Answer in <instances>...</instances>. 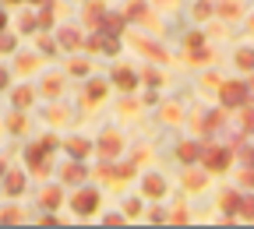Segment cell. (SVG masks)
I'll list each match as a JSON object with an SVG mask.
<instances>
[{"mask_svg":"<svg viewBox=\"0 0 254 229\" xmlns=\"http://www.w3.org/2000/svg\"><path fill=\"white\" fill-rule=\"evenodd\" d=\"M247 99V88L240 81H230V85H222V106H240Z\"/></svg>","mask_w":254,"mask_h":229,"instance_id":"cell-1","label":"cell"},{"mask_svg":"<svg viewBox=\"0 0 254 229\" xmlns=\"http://www.w3.org/2000/svg\"><path fill=\"white\" fill-rule=\"evenodd\" d=\"M95 205H99V194H95V190H81V194H74V212L88 215Z\"/></svg>","mask_w":254,"mask_h":229,"instance_id":"cell-2","label":"cell"},{"mask_svg":"<svg viewBox=\"0 0 254 229\" xmlns=\"http://www.w3.org/2000/svg\"><path fill=\"white\" fill-rule=\"evenodd\" d=\"M226 152H222V148H212V152H205V166L208 170H226Z\"/></svg>","mask_w":254,"mask_h":229,"instance_id":"cell-3","label":"cell"},{"mask_svg":"<svg viewBox=\"0 0 254 229\" xmlns=\"http://www.w3.org/2000/svg\"><path fill=\"white\" fill-rule=\"evenodd\" d=\"M99 152H103V159H113V155L120 152V138H117V134H106V138L99 141Z\"/></svg>","mask_w":254,"mask_h":229,"instance_id":"cell-4","label":"cell"},{"mask_svg":"<svg viewBox=\"0 0 254 229\" xmlns=\"http://www.w3.org/2000/svg\"><path fill=\"white\" fill-rule=\"evenodd\" d=\"M145 194H148V198H163V194H166V183L159 180V176H148V180H145Z\"/></svg>","mask_w":254,"mask_h":229,"instance_id":"cell-5","label":"cell"},{"mask_svg":"<svg viewBox=\"0 0 254 229\" xmlns=\"http://www.w3.org/2000/svg\"><path fill=\"white\" fill-rule=\"evenodd\" d=\"M88 46H92V53H117V43L113 39H103V36H95Z\"/></svg>","mask_w":254,"mask_h":229,"instance_id":"cell-6","label":"cell"},{"mask_svg":"<svg viewBox=\"0 0 254 229\" xmlns=\"http://www.w3.org/2000/svg\"><path fill=\"white\" fill-rule=\"evenodd\" d=\"M4 187H7V194H21V187H25V176H21V173H11Z\"/></svg>","mask_w":254,"mask_h":229,"instance_id":"cell-7","label":"cell"},{"mask_svg":"<svg viewBox=\"0 0 254 229\" xmlns=\"http://www.w3.org/2000/svg\"><path fill=\"white\" fill-rule=\"evenodd\" d=\"M99 25H103V28H106V32H110V36H117V32H120V28H124V21H120V18H113V14H106V18H103V21H99Z\"/></svg>","mask_w":254,"mask_h":229,"instance_id":"cell-8","label":"cell"},{"mask_svg":"<svg viewBox=\"0 0 254 229\" xmlns=\"http://www.w3.org/2000/svg\"><path fill=\"white\" fill-rule=\"evenodd\" d=\"M67 152H71V155H78V159H81V155H85V152H88V145H85V141H81V138H71V141H67Z\"/></svg>","mask_w":254,"mask_h":229,"instance_id":"cell-9","label":"cell"},{"mask_svg":"<svg viewBox=\"0 0 254 229\" xmlns=\"http://www.w3.org/2000/svg\"><path fill=\"white\" fill-rule=\"evenodd\" d=\"M113 78H117V85H120V88H134V74H131V71H117Z\"/></svg>","mask_w":254,"mask_h":229,"instance_id":"cell-10","label":"cell"},{"mask_svg":"<svg viewBox=\"0 0 254 229\" xmlns=\"http://www.w3.org/2000/svg\"><path fill=\"white\" fill-rule=\"evenodd\" d=\"M60 43H64V46H78V32H74V28H64V32H60Z\"/></svg>","mask_w":254,"mask_h":229,"instance_id":"cell-11","label":"cell"},{"mask_svg":"<svg viewBox=\"0 0 254 229\" xmlns=\"http://www.w3.org/2000/svg\"><path fill=\"white\" fill-rule=\"evenodd\" d=\"M237 63H240V67H254V53H251V50L237 53Z\"/></svg>","mask_w":254,"mask_h":229,"instance_id":"cell-12","label":"cell"},{"mask_svg":"<svg viewBox=\"0 0 254 229\" xmlns=\"http://www.w3.org/2000/svg\"><path fill=\"white\" fill-rule=\"evenodd\" d=\"M28 99H32L28 88H18V92H14V106H28Z\"/></svg>","mask_w":254,"mask_h":229,"instance_id":"cell-13","label":"cell"},{"mask_svg":"<svg viewBox=\"0 0 254 229\" xmlns=\"http://www.w3.org/2000/svg\"><path fill=\"white\" fill-rule=\"evenodd\" d=\"M194 155H198V148H194V145H180V159H184V162H190Z\"/></svg>","mask_w":254,"mask_h":229,"instance_id":"cell-14","label":"cell"},{"mask_svg":"<svg viewBox=\"0 0 254 229\" xmlns=\"http://www.w3.org/2000/svg\"><path fill=\"white\" fill-rule=\"evenodd\" d=\"M64 176H67V180H81L85 170H81V166H67V173H64Z\"/></svg>","mask_w":254,"mask_h":229,"instance_id":"cell-15","label":"cell"},{"mask_svg":"<svg viewBox=\"0 0 254 229\" xmlns=\"http://www.w3.org/2000/svg\"><path fill=\"white\" fill-rule=\"evenodd\" d=\"M57 201H60V194H57V190H50V194H43V205H50V208H53Z\"/></svg>","mask_w":254,"mask_h":229,"instance_id":"cell-16","label":"cell"},{"mask_svg":"<svg viewBox=\"0 0 254 229\" xmlns=\"http://www.w3.org/2000/svg\"><path fill=\"white\" fill-rule=\"evenodd\" d=\"M103 92H106V85H99V81H95V85L88 88V95H92V99H99V95H103Z\"/></svg>","mask_w":254,"mask_h":229,"instance_id":"cell-17","label":"cell"},{"mask_svg":"<svg viewBox=\"0 0 254 229\" xmlns=\"http://www.w3.org/2000/svg\"><path fill=\"white\" fill-rule=\"evenodd\" d=\"M222 208H226V212L237 208V194H226V198H222Z\"/></svg>","mask_w":254,"mask_h":229,"instance_id":"cell-18","label":"cell"},{"mask_svg":"<svg viewBox=\"0 0 254 229\" xmlns=\"http://www.w3.org/2000/svg\"><path fill=\"white\" fill-rule=\"evenodd\" d=\"M187 183H190V187H201V183H205V176H201V173H190V176H187Z\"/></svg>","mask_w":254,"mask_h":229,"instance_id":"cell-19","label":"cell"},{"mask_svg":"<svg viewBox=\"0 0 254 229\" xmlns=\"http://www.w3.org/2000/svg\"><path fill=\"white\" fill-rule=\"evenodd\" d=\"M43 92H50V95H57V92H60V81H46V85H43Z\"/></svg>","mask_w":254,"mask_h":229,"instance_id":"cell-20","label":"cell"},{"mask_svg":"<svg viewBox=\"0 0 254 229\" xmlns=\"http://www.w3.org/2000/svg\"><path fill=\"white\" fill-rule=\"evenodd\" d=\"M254 127V113H244V130H251Z\"/></svg>","mask_w":254,"mask_h":229,"instance_id":"cell-21","label":"cell"},{"mask_svg":"<svg viewBox=\"0 0 254 229\" xmlns=\"http://www.w3.org/2000/svg\"><path fill=\"white\" fill-rule=\"evenodd\" d=\"M240 212H244V215H254V201H244V205H240Z\"/></svg>","mask_w":254,"mask_h":229,"instance_id":"cell-22","label":"cell"},{"mask_svg":"<svg viewBox=\"0 0 254 229\" xmlns=\"http://www.w3.org/2000/svg\"><path fill=\"white\" fill-rule=\"evenodd\" d=\"M4 81H7V74H4V71H0V88H4Z\"/></svg>","mask_w":254,"mask_h":229,"instance_id":"cell-23","label":"cell"},{"mask_svg":"<svg viewBox=\"0 0 254 229\" xmlns=\"http://www.w3.org/2000/svg\"><path fill=\"white\" fill-rule=\"evenodd\" d=\"M0 173H4V162H0Z\"/></svg>","mask_w":254,"mask_h":229,"instance_id":"cell-24","label":"cell"},{"mask_svg":"<svg viewBox=\"0 0 254 229\" xmlns=\"http://www.w3.org/2000/svg\"><path fill=\"white\" fill-rule=\"evenodd\" d=\"M7 4H18V0H7Z\"/></svg>","mask_w":254,"mask_h":229,"instance_id":"cell-25","label":"cell"}]
</instances>
